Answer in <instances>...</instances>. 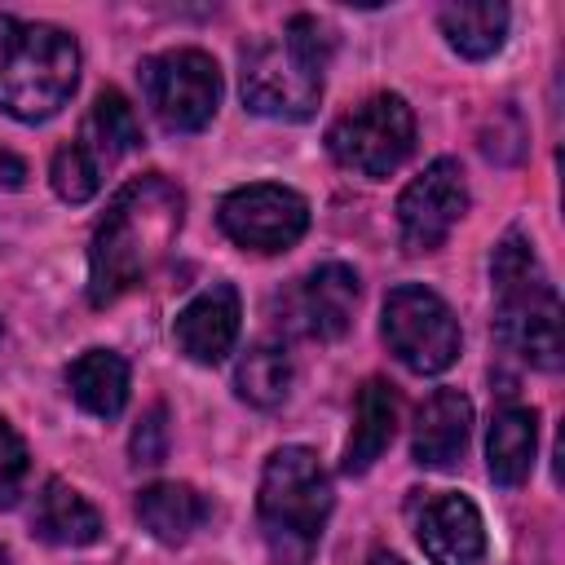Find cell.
<instances>
[{
	"mask_svg": "<svg viewBox=\"0 0 565 565\" xmlns=\"http://www.w3.org/2000/svg\"><path fill=\"white\" fill-rule=\"evenodd\" d=\"M22 181H26V163L18 154L0 150V190H22Z\"/></svg>",
	"mask_w": 565,
	"mask_h": 565,
	"instance_id": "d4e9b609",
	"label": "cell"
},
{
	"mask_svg": "<svg viewBox=\"0 0 565 565\" xmlns=\"http://www.w3.org/2000/svg\"><path fill=\"white\" fill-rule=\"evenodd\" d=\"M327 150L349 172L388 177L415 150V115L397 93H375L371 102H362L358 110H349L331 124Z\"/></svg>",
	"mask_w": 565,
	"mask_h": 565,
	"instance_id": "52a82bcc",
	"label": "cell"
},
{
	"mask_svg": "<svg viewBox=\"0 0 565 565\" xmlns=\"http://www.w3.org/2000/svg\"><path fill=\"white\" fill-rule=\"evenodd\" d=\"M66 388L88 415L115 419L128 402V362L110 349H88L66 366Z\"/></svg>",
	"mask_w": 565,
	"mask_h": 565,
	"instance_id": "ffe728a7",
	"label": "cell"
},
{
	"mask_svg": "<svg viewBox=\"0 0 565 565\" xmlns=\"http://www.w3.org/2000/svg\"><path fill=\"white\" fill-rule=\"evenodd\" d=\"M397 393H393V384H384V380H366L362 388H358V406H353V433H349V441H344V459H340V468L349 472V477H358V472H366L384 450H388V441H393V433H397Z\"/></svg>",
	"mask_w": 565,
	"mask_h": 565,
	"instance_id": "2e32d148",
	"label": "cell"
},
{
	"mask_svg": "<svg viewBox=\"0 0 565 565\" xmlns=\"http://www.w3.org/2000/svg\"><path fill=\"white\" fill-rule=\"evenodd\" d=\"M181 216H185V194L168 177L146 172V177L128 181L110 199L106 216L93 230L88 300L115 305L124 291L146 282L154 274V265L168 256V247L177 243Z\"/></svg>",
	"mask_w": 565,
	"mask_h": 565,
	"instance_id": "6da1fadb",
	"label": "cell"
},
{
	"mask_svg": "<svg viewBox=\"0 0 565 565\" xmlns=\"http://www.w3.org/2000/svg\"><path fill=\"white\" fill-rule=\"evenodd\" d=\"M141 146V124L128 106V97L119 88H102L93 110L84 115L75 141H66L53 154L49 181L57 190V199L66 203H88L102 190V177Z\"/></svg>",
	"mask_w": 565,
	"mask_h": 565,
	"instance_id": "8992f818",
	"label": "cell"
},
{
	"mask_svg": "<svg viewBox=\"0 0 565 565\" xmlns=\"http://www.w3.org/2000/svg\"><path fill=\"white\" fill-rule=\"evenodd\" d=\"M238 318H243L238 291H234L230 282H212L207 291H199V296L177 313L172 340H177V349H181L190 362L216 366V362L234 349V340H238Z\"/></svg>",
	"mask_w": 565,
	"mask_h": 565,
	"instance_id": "5bb4252c",
	"label": "cell"
},
{
	"mask_svg": "<svg viewBox=\"0 0 565 565\" xmlns=\"http://www.w3.org/2000/svg\"><path fill=\"white\" fill-rule=\"evenodd\" d=\"M415 539L433 565H481L486 525L472 499L437 490L415 508Z\"/></svg>",
	"mask_w": 565,
	"mask_h": 565,
	"instance_id": "7c38bea8",
	"label": "cell"
},
{
	"mask_svg": "<svg viewBox=\"0 0 565 565\" xmlns=\"http://www.w3.org/2000/svg\"><path fill=\"white\" fill-rule=\"evenodd\" d=\"M221 230L247 252H287L309 230V203L287 185H243L221 199Z\"/></svg>",
	"mask_w": 565,
	"mask_h": 565,
	"instance_id": "30bf717a",
	"label": "cell"
},
{
	"mask_svg": "<svg viewBox=\"0 0 565 565\" xmlns=\"http://www.w3.org/2000/svg\"><path fill=\"white\" fill-rule=\"evenodd\" d=\"M291 322L313 340H340L353 322L358 305V274L340 260H327L309 269L291 291Z\"/></svg>",
	"mask_w": 565,
	"mask_h": 565,
	"instance_id": "4fadbf2b",
	"label": "cell"
},
{
	"mask_svg": "<svg viewBox=\"0 0 565 565\" xmlns=\"http://www.w3.org/2000/svg\"><path fill=\"white\" fill-rule=\"evenodd\" d=\"M22 481H26V446L0 419V508H9L22 494Z\"/></svg>",
	"mask_w": 565,
	"mask_h": 565,
	"instance_id": "603a6c76",
	"label": "cell"
},
{
	"mask_svg": "<svg viewBox=\"0 0 565 565\" xmlns=\"http://www.w3.org/2000/svg\"><path fill=\"white\" fill-rule=\"evenodd\" d=\"M137 521L159 543H185L207 521V499L181 481H154L137 494Z\"/></svg>",
	"mask_w": 565,
	"mask_h": 565,
	"instance_id": "d6986e66",
	"label": "cell"
},
{
	"mask_svg": "<svg viewBox=\"0 0 565 565\" xmlns=\"http://www.w3.org/2000/svg\"><path fill=\"white\" fill-rule=\"evenodd\" d=\"M384 344L402 366L419 375H437L459 358V322L437 291L406 282L393 287L384 300Z\"/></svg>",
	"mask_w": 565,
	"mask_h": 565,
	"instance_id": "9c48e42d",
	"label": "cell"
},
{
	"mask_svg": "<svg viewBox=\"0 0 565 565\" xmlns=\"http://www.w3.org/2000/svg\"><path fill=\"white\" fill-rule=\"evenodd\" d=\"M539 446V415L534 406H499L486 433V468L494 486H521L534 468Z\"/></svg>",
	"mask_w": 565,
	"mask_h": 565,
	"instance_id": "ac0fdd59",
	"label": "cell"
},
{
	"mask_svg": "<svg viewBox=\"0 0 565 565\" xmlns=\"http://www.w3.org/2000/svg\"><path fill=\"white\" fill-rule=\"evenodd\" d=\"M31 534L53 543V547H88L102 539V516L97 508L66 481H44V490L35 494V512H31Z\"/></svg>",
	"mask_w": 565,
	"mask_h": 565,
	"instance_id": "e0dca14e",
	"label": "cell"
},
{
	"mask_svg": "<svg viewBox=\"0 0 565 565\" xmlns=\"http://www.w3.org/2000/svg\"><path fill=\"white\" fill-rule=\"evenodd\" d=\"M472 433V402L459 388H437L415 419L411 455L419 468H455Z\"/></svg>",
	"mask_w": 565,
	"mask_h": 565,
	"instance_id": "9a60e30c",
	"label": "cell"
},
{
	"mask_svg": "<svg viewBox=\"0 0 565 565\" xmlns=\"http://www.w3.org/2000/svg\"><path fill=\"white\" fill-rule=\"evenodd\" d=\"M168 450V411L150 406L146 419L132 428V463H159Z\"/></svg>",
	"mask_w": 565,
	"mask_h": 565,
	"instance_id": "cb8c5ba5",
	"label": "cell"
},
{
	"mask_svg": "<svg viewBox=\"0 0 565 565\" xmlns=\"http://www.w3.org/2000/svg\"><path fill=\"white\" fill-rule=\"evenodd\" d=\"M234 384H238V397L256 411H274L287 402L291 393V358L278 349V344H252L243 358H238V371H234Z\"/></svg>",
	"mask_w": 565,
	"mask_h": 565,
	"instance_id": "7402d4cb",
	"label": "cell"
},
{
	"mask_svg": "<svg viewBox=\"0 0 565 565\" xmlns=\"http://www.w3.org/2000/svg\"><path fill=\"white\" fill-rule=\"evenodd\" d=\"M494 282V327L508 353L525 358L539 371L561 366V300L543 274L534 247L521 234H508L490 260Z\"/></svg>",
	"mask_w": 565,
	"mask_h": 565,
	"instance_id": "5b68a950",
	"label": "cell"
},
{
	"mask_svg": "<svg viewBox=\"0 0 565 565\" xmlns=\"http://www.w3.org/2000/svg\"><path fill=\"white\" fill-rule=\"evenodd\" d=\"M366 565H406V561H402V556H388V552H375Z\"/></svg>",
	"mask_w": 565,
	"mask_h": 565,
	"instance_id": "484cf974",
	"label": "cell"
},
{
	"mask_svg": "<svg viewBox=\"0 0 565 565\" xmlns=\"http://www.w3.org/2000/svg\"><path fill=\"white\" fill-rule=\"evenodd\" d=\"M331 49V26L313 13H296L282 35L243 49V106L269 119H309L322 97Z\"/></svg>",
	"mask_w": 565,
	"mask_h": 565,
	"instance_id": "7a4b0ae2",
	"label": "cell"
},
{
	"mask_svg": "<svg viewBox=\"0 0 565 565\" xmlns=\"http://www.w3.org/2000/svg\"><path fill=\"white\" fill-rule=\"evenodd\" d=\"M0 565H9V552H4V547H0Z\"/></svg>",
	"mask_w": 565,
	"mask_h": 565,
	"instance_id": "4316f807",
	"label": "cell"
},
{
	"mask_svg": "<svg viewBox=\"0 0 565 565\" xmlns=\"http://www.w3.org/2000/svg\"><path fill=\"white\" fill-rule=\"evenodd\" d=\"M463 212H468V185L459 159H433L397 199L402 247L415 256L441 247Z\"/></svg>",
	"mask_w": 565,
	"mask_h": 565,
	"instance_id": "8fae6325",
	"label": "cell"
},
{
	"mask_svg": "<svg viewBox=\"0 0 565 565\" xmlns=\"http://www.w3.org/2000/svg\"><path fill=\"white\" fill-rule=\"evenodd\" d=\"M79 79L75 35L49 22H22L0 13V110L40 124L57 115Z\"/></svg>",
	"mask_w": 565,
	"mask_h": 565,
	"instance_id": "277c9868",
	"label": "cell"
},
{
	"mask_svg": "<svg viewBox=\"0 0 565 565\" xmlns=\"http://www.w3.org/2000/svg\"><path fill=\"white\" fill-rule=\"evenodd\" d=\"M256 516H260V534L274 565L313 561L331 516V477L309 446H282L269 455L260 472Z\"/></svg>",
	"mask_w": 565,
	"mask_h": 565,
	"instance_id": "3957f363",
	"label": "cell"
},
{
	"mask_svg": "<svg viewBox=\"0 0 565 565\" xmlns=\"http://www.w3.org/2000/svg\"><path fill=\"white\" fill-rule=\"evenodd\" d=\"M441 22V35L446 44L459 53V57H490L499 53L503 35H508V4H494V0H477V4H446L437 13Z\"/></svg>",
	"mask_w": 565,
	"mask_h": 565,
	"instance_id": "44dd1931",
	"label": "cell"
},
{
	"mask_svg": "<svg viewBox=\"0 0 565 565\" xmlns=\"http://www.w3.org/2000/svg\"><path fill=\"white\" fill-rule=\"evenodd\" d=\"M141 93L168 132H199L221 106V71L203 49H168L141 62Z\"/></svg>",
	"mask_w": 565,
	"mask_h": 565,
	"instance_id": "ba28073f",
	"label": "cell"
}]
</instances>
